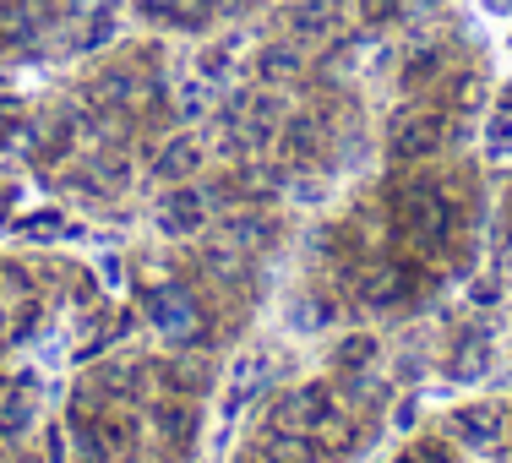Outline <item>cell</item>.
Here are the masks:
<instances>
[{
	"label": "cell",
	"mask_w": 512,
	"mask_h": 463,
	"mask_svg": "<svg viewBox=\"0 0 512 463\" xmlns=\"http://www.w3.org/2000/svg\"><path fill=\"white\" fill-rule=\"evenodd\" d=\"M485 148H491V153H507V148H512V115H496V120H491V131H485Z\"/></svg>",
	"instance_id": "cell-29"
},
{
	"label": "cell",
	"mask_w": 512,
	"mask_h": 463,
	"mask_svg": "<svg viewBox=\"0 0 512 463\" xmlns=\"http://www.w3.org/2000/svg\"><path fill=\"white\" fill-rule=\"evenodd\" d=\"M507 240H512V207H507Z\"/></svg>",
	"instance_id": "cell-38"
},
{
	"label": "cell",
	"mask_w": 512,
	"mask_h": 463,
	"mask_svg": "<svg viewBox=\"0 0 512 463\" xmlns=\"http://www.w3.org/2000/svg\"><path fill=\"white\" fill-rule=\"evenodd\" d=\"M202 267H207L213 284H246L251 257L240 246H229V240H213V246H202Z\"/></svg>",
	"instance_id": "cell-21"
},
{
	"label": "cell",
	"mask_w": 512,
	"mask_h": 463,
	"mask_svg": "<svg viewBox=\"0 0 512 463\" xmlns=\"http://www.w3.org/2000/svg\"><path fill=\"white\" fill-rule=\"evenodd\" d=\"M338 409V398H333V387L327 382H306V387H295V393H284L273 404V425L278 431H316V420L322 414H333Z\"/></svg>",
	"instance_id": "cell-6"
},
{
	"label": "cell",
	"mask_w": 512,
	"mask_h": 463,
	"mask_svg": "<svg viewBox=\"0 0 512 463\" xmlns=\"http://www.w3.org/2000/svg\"><path fill=\"white\" fill-rule=\"evenodd\" d=\"M404 463H453V453H447L442 442H420V447H409Z\"/></svg>",
	"instance_id": "cell-30"
},
{
	"label": "cell",
	"mask_w": 512,
	"mask_h": 463,
	"mask_svg": "<svg viewBox=\"0 0 512 463\" xmlns=\"http://www.w3.org/2000/svg\"><path fill=\"white\" fill-rule=\"evenodd\" d=\"M202 224H207V191L169 186L164 202H158V229H164L169 240H186V235H197Z\"/></svg>",
	"instance_id": "cell-10"
},
{
	"label": "cell",
	"mask_w": 512,
	"mask_h": 463,
	"mask_svg": "<svg viewBox=\"0 0 512 463\" xmlns=\"http://www.w3.org/2000/svg\"><path fill=\"white\" fill-rule=\"evenodd\" d=\"M502 115H512V88L502 93Z\"/></svg>",
	"instance_id": "cell-36"
},
{
	"label": "cell",
	"mask_w": 512,
	"mask_h": 463,
	"mask_svg": "<svg viewBox=\"0 0 512 463\" xmlns=\"http://www.w3.org/2000/svg\"><path fill=\"white\" fill-rule=\"evenodd\" d=\"M469 300H480V306H496V284H474Z\"/></svg>",
	"instance_id": "cell-33"
},
{
	"label": "cell",
	"mask_w": 512,
	"mask_h": 463,
	"mask_svg": "<svg viewBox=\"0 0 512 463\" xmlns=\"http://www.w3.org/2000/svg\"><path fill=\"white\" fill-rule=\"evenodd\" d=\"M153 425H158V436H164V447H175V453H186V447L197 442V409H191L186 398H158Z\"/></svg>",
	"instance_id": "cell-16"
},
{
	"label": "cell",
	"mask_w": 512,
	"mask_h": 463,
	"mask_svg": "<svg viewBox=\"0 0 512 463\" xmlns=\"http://www.w3.org/2000/svg\"><path fill=\"white\" fill-rule=\"evenodd\" d=\"M480 104H485V77L480 71H463V77L453 82V109L469 115V109H480Z\"/></svg>",
	"instance_id": "cell-25"
},
{
	"label": "cell",
	"mask_w": 512,
	"mask_h": 463,
	"mask_svg": "<svg viewBox=\"0 0 512 463\" xmlns=\"http://www.w3.org/2000/svg\"><path fill=\"white\" fill-rule=\"evenodd\" d=\"M420 267L404 262V257H393V262H371L360 273V300L365 306H376V311H398V306H409L414 295H420Z\"/></svg>",
	"instance_id": "cell-5"
},
{
	"label": "cell",
	"mask_w": 512,
	"mask_h": 463,
	"mask_svg": "<svg viewBox=\"0 0 512 463\" xmlns=\"http://www.w3.org/2000/svg\"><path fill=\"white\" fill-rule=\"evenodd\" d=\"M436 77H442V55H436V50L409 55V66H404V88H425V82H436Z\"/></svg>",
	"instance_id": "cell-24"
},
{
	"label": "cell",
	"mask_w": 512,
	"mask_h": 463,
	"mask_svg": "<svg viewBox=\"0 0 512 463\" xmlns=\"http://www.w3.org/2000/svg\"><path fill=\"white\" fill-rule=\"evenodd\" d=\"M311 442H316V453L322 458H338V453H355L360 447V425L349 420V414H322V420H316V431H311Z\"/></svg>",
	"instance_id": "cell-20"
},
{
	"label": "cell",
	"mask_w": 512,
	"mask_h": 463,
	"mask_svg": "<svg viewBox=\"0 0 512 463\" xmlns=\"http://www.w3.org/2000/svg\"><path fill=\"white\" fill-rule=\"evenodd\" d=\"M44 453H50V463H115L99 436V420L82 409H71L66 420H55L44 431Z\"/></svg>",
	"instance_id": "cell-4"
},
{
	"label": "cell",
	"mask_w": 512,
	"mask_h": 463,
	"mask_svg": "<svg viewBox=\"0 0 512 463\" xmlns=\"http://www.w3.org/2000/svg\"><path fill=\"white\" fill-rule=\"evenodd\" d=\"M256 463H322V453H316V442L306 431H278V425H267L262 442H256Z\"/></svg>",
	"instance_id": "cell-14"
},
{
	"label": "cell",
	"mask_w": 512,
	"mask_h": 463,
	"mask_svg": "<svg viewBox=\"0 0 512 463\" xmlns=\"http://www.w3.org/2000/svg\"><path fill=\"white\" fill-rule=\"evenodd\" d=\"M39 393H44L39 371H17L6 382V393H0V436H6V442L28 436V425L39 420Z\"/></svg>",
	"instance_id": "cell-7"
},
{
	"label": "cell",
	"mask_w": 512,
	"mask_h": 463,
	"mask_svg": "<svg viewBox=\"0 0 512 463\" xmlns=\"http://www.w3.org/2000/svg\"><path fill=\"white\" fill-rule=\"evenodd\" d=\"M251 71H256L262 88H289V82L306 71V55H300V44H262L251 60Z\"/></svg>",
	"instance_id": "cell-13"
},
{
	"label": "cell",
	"mask_w": 512,
	"mask_h": 463,
	"mask_svg": "<svg viewBox=\"0 0 512 463\" xmlns=\"http://www.w3.org/2000/svg\"><path fill=\"white\" fill-rule=\"evenodd\" d=\"M507 442H512V409H507Z\"/></svg>",
	"instance_id": "cell-37"
},
{
	"label": "cell",
	"mask_w": 512,
	"mask_h": 463,
	"mask_svg": "<svg viewBox=\"0 0 512 463\" xmlns=\"http://www.w3.org/2000/svg\"><path fill=\"white\" fill-rule=\"evenodd\" d=\"M109 39H115V6L93 11L88 33H82V50H99V44H109Z\"/></svg>",
	"instance_id": "cell-26"
},
{
	"label": "cell",
	"mask_w": 512,
	"mask_h": 463,
	"mask_svg": "<svg viewBox=\"0 0 512 463\" xmlns=\"http://www.w3.org/2000/svg\"><path fill=\"white\" fill-rule=\"evenodd\" d=\"M60 17L55 0H0V50H17V44H33L44 28Z\"/></svg>",
	"instance_id": "cell-8"
},
{
	"label": "cell",
	"mask_w": 512,
	"mask_h": 463,
	"mask_svg": "<svg viewBox=\"0 0 512 463\" xmlns=\"http://www.w3.org/2000/svg\"><path fill=\"white\" fill-rule=\"evenodd\" d=\"M22 235H60V213H44V218H28Z\"/></svg>",
	"instance_id": "cell-32"
},
{
	"label": "cell",
	"mask_w": 512,
	"mask_h": 463,
	"mask_svg": "<svg viewBox=\"0 0 512 463\" xmlns=\"http://www.w3.org/2000/svg\"><path fill=\"white\" fill-rule=\"evenodd\" d=\"M0 349H6V338H0Z\"/></svg>",
	"instance_id": "cell-40"
},
{
	"label": "cell",
	"mask_w": 512,
	"mask_h": 463,
	"mask_svg": "<svg viewBox=\"0 0 512 463\" xmlns=\"http://www.w3.org/2000/svg\"><path fill=\"white\" fill-rule=\"evenodd\" d=\"M485 6H491V11H512V0H485Z\"/></svg>",
	"instance_id": "cell-35"
},
{
	"label": "cell",
	"mask_w": 512,
	"mask_h": 463,
	"mask_svg": "<svg viewBox=\"0 0 512 463\" xmlns=\"http://www.w3.org/2000/svg\"><path fill=\"white\" fill-rule=\"evenodd\" d=\"M39 322H44V311L22 295V311H17V322H11V338H33V327H39Z\"/></svg>",
	"instance_id": "cell-28"
},
{
	"label": "cell",
	"mask_w": 512,
	"mask_h": 463,
	"mask_svg": "<svg viewBox=\"0 0 512 463\" xmlns=\"http://www.w3.org/2000/svg\"><path fill=\"white\" fill-rule=\"evenodd\" d=\"M453 436L474 453H491V447L507 442V409L496 404H469V409H453Z\"/></svg>",
	"instance_id": "cell-11"
},
{
	"label": "cell",
	"mask_w": 512,
	"mask_h": 463,
	"mask_svg": "<svg viewBox=\"0 0 512 463\" xmlns=\"http://www.w3.org/2000/svg\"><path fill=\"white\" fill-rule=\"evenodd\" d=\"M175 6H180V0H137V11H142V17H153V22H169V17H175Z\"/></svg>",
	"instance_id": "cell-31"
},
{
	"label": "cell",
	"mask_w": 512,
	"mask_h": 463,
	"mask_svg": "<svg viewBox=\"0 0 512 463\" xmlns=\"http://www.w3.org/2000/svg\"><path fill=\"white\" fill-rule=\"evenodd\" d=\"M218 240H229V246H240L246 257H256V251H273L278 246V218L273 213H229L224 224H218Z\"/></svg>",
	"instance_id": "cell-12"
},
{
	"label": "cell",
	"mask_w": 512,
	"mask_h": 463,
	"mask_svg": "<svg viewBox=\"0 0 512 463\" xmlns=\"http://www.w3.org/2000/svg\"><path fill=\"white\" fill-rule=\"evenodd\" d=\"M338 22H344V0H300L289 11V28L300 39H327V33H338Z\"/></svg>",
	"instance_id": "cell-18"
},
{
	"label": "cell",
	"mask_w": 512,
	"mask_h": 463,
	"mask_svg": "<svg viewBox=\"0 0 512 463\" xmlns=\"http://www.w3.org/2000/svg\"><path fill=\"white\" fill-rule=\"evenodd\" d=\"M131 99H137V71L131 66H109L88 82V104L93 109H126Z\"/></svg>",
	"instance_id": "cell-19"
},
{
	"label": "cell",
	"mask_w": 512,
	"mask_h": 463,
	"mask_svg": "<svg viewBox=\"0 0 512 463\" xmlns=\"http://www.w3.org/2000/svg\"><path fill=\"white\" fill-rule=\"evenodd\" d=\"M142 311H148V322H153L164 338H175L180 349H186V344H207L202 300L191 295L186 284H153L148 300H142Z\"/></svg>",
	"instance_id": "cell-2"
},
{
	"label": "cell",
	"mask_w": 512,
	"mask_h": 463,
	"mask_svg": "<svg viewBox=\"0 0 512 463\" xmlns=\"http://www.w3.org/2000/svg\"><path fill=\"white\" fill-rule=\"evenodd\" d=\"M126 463H142V458H126Z\"/></svg>",
	"instance_id": "cell-39"
},
{
	"label": "cell",
	"mask_w": 512,
	"mask_h": 463,
	"mask_svg": "<svg viewBox=\"0 0 512 463\" xmlns=\"http://www.w3.org/2000/svg\"><path fill=\"white\" fill-rule=\"evenodd\" d=\"M213 11H218V0H180V6H175V17H169V28L202 33L207 22H213Z\"/></svg>",
	"instance_id": "cell-23"
},
{
	"label": "cell",
	"mask_w": 512,
	"mask_h": 463,
	"mask_svg": "<svg viewBox=\"0 0 512 463\" xmlns=\"http://www.w3.org/2000/svg\"><path fill=\"white\" fill-rule=\"evenodd\" d=\"M376 349H382V344H376V333H344V338H338V349H333V365L344 376L349 371H371Z\"/></svg>",
	"instance_id": "cell-22"
},
{
	"label": "cell",
	"mask_w": 512,
	"mask_h": 463,
	"mask_svg": "<svg viewBox=\"0 0 512 463\" xmlns=\"http://www.w3.org/2000/svg\"><path fill=\"white\" fill-rule=\"evenodd\" d=\"M485 365H491V333H485V327L458 333L453 355H447V376H453V382H474V376H485Z\"/></svg>",
	"instance_id": "cell-17"
},
{
	"label": "cell",
	"mask_w": 512,
	"mask_h": 463,
	"mask_svg": "<svg viewBox=\"0 0 512 463\" xmlns=\"http://www.w3.org/2000/svg\"><path fill=\"white\" fill-rule=\"evenodd\" d=\"M393 229L414 251H442L447 240L458 235V202L447 197L442 186L409 180V186L393 191Z\"/></svg>",
	"instance_id": "cell-1"
},
{
	"label": "cell",
	"mask_w": 512,
	"mask_h": 463,
	"mask_svg": "<svg viewBox=\"0 0 512 463\" xmlns=\"http://www.w3.org/2000/svg\"><path fill=\"white\" fill-rule=\"evenodd\" d=\"M175 109H180V120H197V115H207V88H180Z\"/></svg>",
	"instance_id": "cell-27"
},
{
	"label": "cell",
	"mask_w": 512,
	"mask_h": 463,
	"mask_svg": "<svg viewBox=\"0 0 512 463\" xmlns=\"http://www.w3.org/2000/svg\"><path fill=\"white\" fill-rule=\"evenodd\" d=\"M202 169V142L191 137H169L164 148H158V158H153V175L158 180H169V186H180V180H191Z\"/></svg>",
	"instance_id": "cell-15"
},
{
	"label": "cell",
	"mask_w": 512,
	"mask_h": 463,
	"mask_svg": "<svg viewBox=\"0 0 512 463\" xmlns=\"http://www.w3.org/2000/svg\"><path fill=\"white\" fill-rule=\"evenodd\" d=\"M278 142H284L289 164L311 169V164H322V153H327V120L316 115V109H295V115L278 126Z\"/></svg>",
	"instance_id": "cell-9"
},
{
	"label": "cell",
	"mask_w": 512,
	"mask_h": 463,
	"mask_svg": "<svg viewBox=\"0 0 512 463\" xmlns=\"http://www.w3.org/2000/svg\"><path fill=\"white\" fill-rule=\"evenodd\" d=\"M447 142V115H436L431 104H404L387 120V158L398 164H420V158L442 153Z\"/></svg>",
	"instance_id": "cell-3"
},
{
	"label": "cell",
	"mask_w": 512,
	"mask_h": 463,
	"mask_svg": "<svg viewBox=\"0 0 512 463\" xmlns=\"http://www.w3.org/2000/svg\"><path fill=\"white\" fill-rule=\"evenodd\" d=\"M414 414H420V404H414V398H409V404L398 409V420H393V425H404V431H409V425H414Z\"/></svg>",
	"instance_id": "cell-34"
}]
</instances>
